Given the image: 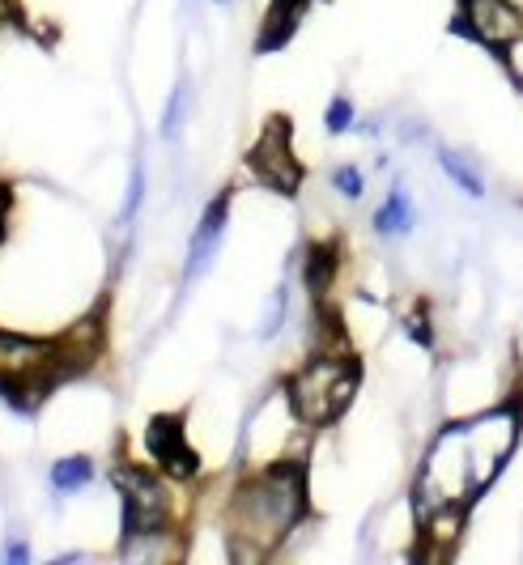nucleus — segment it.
<instances>
[{"mask_svg": "<svg viewBox=\"0 0 523 565\" xmlns=\"http://www.w3.org/2000/svg\"><path fill=\"white\" fill-rule=\"evenodd\" d=\"M307 514H311V489L302 455H281L264 468H252L222 507L226 557L234 565L268 562L290 540V532L302 527Z\"/></svg>", "mask_w": 523, "mask_h": 565, "instance_id": "f257e3e1", "label": "nucleus"}, {"mask_svg": "<svg viewBox=\"0 0 523 565\" xmlns=\"http://www.w3.org/2000/svg\"><path fill=\"white\" fill-rule=\"evenodd\" d=\"M357 387H362L357 358L341 353V349H320L281 383V399L302 429H323V425L341 422V413L357 396Z\"/></svg>", "mask_w": 523, "mask_h": 565, "instance_id": "f03ea898", "label": "nucleus"}, {"mask_svg": "<svg viewBox=\"0 0 523 565\" xmlns=\"http://www.w3.org/2000/svg\"><path fill=\"white\" fill-rule=\"evenodd\" d=\"M68 379L60 340L0 328V399L13 413H34L39 399Z\"/></svg>", "mask_w": 523, "mask_h": 565, "instance_id": "7ed1b4c3", "label": "nucleus"}, {"mask_svg": "<svg viewBox=\"0 0 523 565\" xmlns=\"http://www.w3.org/2000/svg\"><path fill=\"white\" fill-rule=\"evenodd\" d=\"M107 477L119 493V544L153 532H179V493L171 477L132 459L111 463Z\"/></svg>", "mask_w": 523, "mask_h": 565, "instance_id": "20e7f679", "label": "nucleus"}, {"mask_svg": "<svg viewBox=\"0 0 523 565\" xmlns=\"http://www.w3.org/2000/svg\"><path fill=\"white\" fill-rule=\"evenodd\" d=\"M456 30L498 60H506V52L523 43V9L515 0H460Z\"/></svg>", "mask_w": 523, "mask_h": 565, "instance_id": "39448f33", "label": "nucleus"}, {"mask_svg": "<svg viewBox=\"0 0 523 565\" xmlns=\"http://www.w3.org/2000/svg\"><path fill=\"white\" fill-rule=\"evenodd\" d=\"M149 459L162 477H171L174 484H188L201 477V455L188 447V429H183V413H158L149 417L146 429Z\"/></svg>", "mask_w": 523, "mask_h": 565, "instance_id": "423d86ee", "label": "nucleus"}, {"mask_svg": "<svg viewBox=\"0 0 523 565\" xmlns=\"http://www.w3.org/2000/svg\"><path fill=\"white\" fill-rule=\"evenodd\" d=\"M231 204H234V192L226 188V192H217L201 209V217L192 226V238H188V252H183V285H196L217 264L222 243H226V230H231Z\"/></svg>", "mask_w": 523, "mask_h": 565, "instance_id": "0eeeda50", "label": "nucleus"}, {"mask_svg": "<svg viewBox=\"0 0 523 565\" xmlns=\"http://www.w3.org/2000/svg\"><path fill=\"white\" fill-rule=\"evenodd\" d=\"M247 167H252V174H256L260 183L277 188L281 196H293V192H298L302 170H298V162H293L290 128H286V119H273V124L264 128L260 141L247 149Z\"/></svg>", "mask_w": 523, "mask_h": 565, "instance_id": "6e6552de", "label": "nucleus"}, {"mask_svg": "<svg viewBox=\"0 0 523 565\" xmlns=\"http://www.w3.org/2000/svg\"><path fill=\"white\" fill-rule=\"evenodd\" d=\"M60 353H64V366L68 374H86V370L98 366L103 349H107V319H103V307L98 311L82 315L68 332H60Z\"/></svg>", "mask_w": 523, "mask_h": 565, "instance_id": "1a4fd4ad", "label": "nucleus"}, {"mask_svg": "<svg viewBox=\"0 0 523 565\" xmlns=\"http://www.w3.org/2000/svg\"><path fill=\"white\" fill-rule=\"evenodd\" d=\"M371 226H375L378 238H392V243L413 234V226H417V209H413V196L405 192V183H392V192H387L383 204L375 209Z\"/></svg>", "mask_w": 523, "mask_h": 565, "instance_id": "9d476101", "label": "nucleus"}, {"mask_svg": "<svg viewBox=\"0 0 523 565\" xmlns=\"http://www.w3.org/2000/svg\"><path fill=\"white\" fill-rule=\"evenodd\" d=\"M337 273H341V247H337V243H311V247H307V259H302V285H307V294H311L316 302H323V298L332 294Z\"/></svg>", "mask_w": 523, "mask_h": 565, "instance_id": "9b49d317", "label": "nucleus"}, {"mask_svg": "<svg viewBox=\"0 0 523 565\" xmlns=\"http://www.w3.org/2000/svg\"><path fill=\"white\" fill-rule=\"evenodd\" d=\"M94 481H98V463H94L89 455H64V459L52 463V472H47V489H52L56 498L86 493Z\"/></svg>", "mask_w": 523, "mask_h": 565, "instance_id": "f8f14e48", "label": "nucleus"}, {"mask_svg": "<svg viewBox=\"0 0 523 565\" xmlns=\"http://www.w3.org/2000/svg\"><path fill=\"white\" fill-rule=\"evenodd\" d=\"M438 170H442V174H447V179H451L468 200L485 196V174H481L477 162L465 158V153H456V149H447V145H442V149H438Z\"/></svg>", "mask_w": 523, "mask_h": 565, "instance_id": "ddd939ff", "label": "nucleus"}, {"mask_svg": "<svg viewBox=\"0 0 523 565\" xmlns=\"http://www.w3.org/2000/svg\"><path fill=\"white\" fill-rule=\"evenodd\" d=\"M286 323H290V281H281L273 294H268V302H264L260 311V323H256V340H277L286 332Z\"/></svg>", "mask_w": 523, "mask_h": 565, "instance_id": "4468645a", "label": "nucleus"}, {"mask_svg": "<svg viewBox=\"0 0 523 565\" xmlns=\"http://www.w3.org/2000/svg\"><path fill=\"white\" fill-rule=\"evenodd\" d=\"M188 111H192V82L179 77L171 89V98H167V107H162L158 137H162V141H179V132H183V124H188Z\"/></svg>", "mask_w": 523, "mask_h": 565, "instance_id": "2eb2a0df", "label": "nucleus"}, {"mask_svg": "<svg viewBox=\"0 0 523 565\" xmlns=\"http://www.w3.org/2000/svg\"><path fill=\"white\" fill-rule=\"evenodd\" d=\"M146 192H149V174H146V162L137 158V162H132V170H128L124 204H119V230H132L137 213H141V204H146Z\"/></svg>", "mask_w": 523, "mask_h": 565, "instance_id": "dca6fc26", "label": "nucleus"}, {"mask_svg": "<svg viewBox=\"0 0 523 565\" xmlns=\"http://www.w3.org/2000/svg\"><path fill=\"white\" fill-rule=\"evenodd\" d=\"M353 128H357V107H353V98L337 94V98L328 103V111H323V132H328V137H345Z\"/></svg>", "mask_w": 523, "mask_h": 565, "instance_id": "f3484780", "label": "nucleus"}, {"mask_svg": "<svg viewBox=\"0 0 523 565\" xmlns=\"http://www.w3.org/2000/svg\"><path fill=\"white\" fill-rule=\"evenodd\" d=\"M328 183H332V192H337V196H345V200H362V196H366V174H362V167H353V162H341V167H332Z\"/></svg>", "mask_w": 523, "mask_h": 565, "instance_id": "a211bd4d", "label": "nucleus"}, {"mask_svg": "<svg viewBox=\"0 0 523 565\" xmlns=\"http://www.w3.org/2000/svg\"><path fill=\"white\" fill-rule=\"evenodd\" d=\"M405 337L413 340V344H421V349H435V328H430V315H426L421 302L405 315Z\"/></svg>", "mask_w": 523, "mask_h": 565, "instance_id": "6ab92c4d", "label": "nucleus"}, {"mask_svg": "<svg viewBox=\"0 0 523 565\" xmlns=\"http://www.w3.org/2000/svg\"><path fill=\"white\" fill-rule=\"evenodd\" d=\"M0 562H4V565H30V562H34V548H30V540L9 536V540H4V548H0Z\"/></svg>", "mask_w": 523, "mask_h": 565, "instance_id": "aec40b11", "label": "nucleus"}, {"mask_svg": "<svg viewBox=\"0 0 523 565\" xmlns=\"http://www.w3.org/2000/svg\"><path fill=\"white\" fill-rule=\"evenodd\" d=\"M311 0H273V13H268V22H290L293 26V18L307 9Z\"/></svg>", "mask_w": 523, "mask_h": 565, "instance_id": "412c9836", "label": "nucleus"}, {"mask_svg": "<svg viewBox=\"0 0 523 565\" xmlns=\"http://www.w3.org/2000/svg\"><path fill=\"white\" fill-rule=\"evenodd\" d=\"M9 213H13V192L0 183V238L9 234Z\"/></svg>", "mask_w": 523, "mask_h": 565, "instance_id": "4be33fe9", "label": "nucleus"}, {"mask_svg": "<svg viewBox=\"0 0 523 565\" xmlns=\"http://www.w3.org/2000/svg\"><path fill=\"white\" fill-rule=\"evenodd\" d=\"M4 13H9V4H4V0H0V18H4Z\"/></svg>", "mask_w": 523, "mask_h": 565, "instance_id": "5701e85b", "label": "nucleus"}, {"mask_svg": "<svg viewBox=\"0 0 523 565\" xmlns=\"http://www.w3.org/2000/svg\"><path fill=\"white\" fill-rule=\"evenodd\" d=\"M209 4H234V0H209Z\"/></svg>", "mask_w": 523, "mask_h": 565, "instance_id": "b1692460", "label": "nucleus"}, {"mask_svg": "<svg viewBox=\"0 0 523 565\" xmlns=\"http://www.w3.org/2000/svg\"><path fill=\"white\" fill-rule=\"evenodd\" d=\"M515 4H520V9H523V0H515Z\"/></svg>", "mask_w": 523, "mask_h": 565, "instance_id": "393cba45", "label": "nucleus"}]
</instances>
